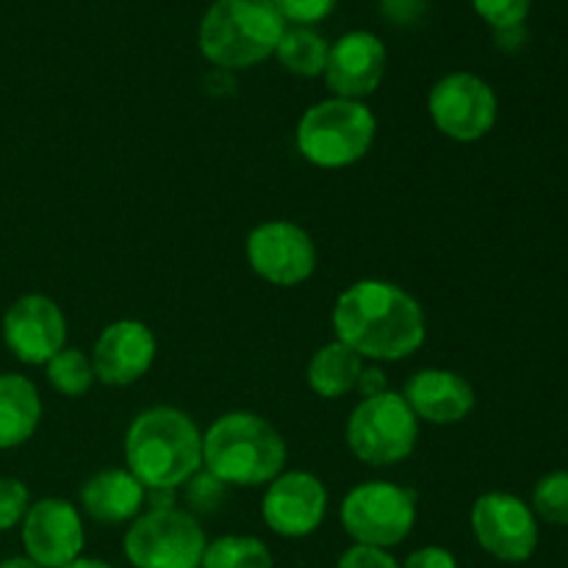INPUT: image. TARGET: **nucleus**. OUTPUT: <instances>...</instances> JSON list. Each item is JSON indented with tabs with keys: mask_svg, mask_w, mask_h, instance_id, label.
<instances>
[{
	"mask_svg": "<svg viewBox=\"0 0 568 568\" xmlns=\"http://www.w3.org/2000/svg\"><path fill=\"white\" fill-rule=\"evenodd\" d=\"M3 344L20 364L44 366L67 347V316L48 294H22L3 314Z\"/></svg>",
	"mask_w": 568,
	"mask_h": 568,
	"instance_id": "obj_12",
	"label": "nucleus"
},
{
	"mask_svg": "<svg viewBox=\"0 0 568 568\" xmlns=\"http://www.w3.org/2000/svg\"><path fill=\"white\" fill-rule=\"evenodd\" d=\"M197 568H203V566H197Z\"/></svg>",
	"mask_w": 568,
	"mask_h": 568,
	"instance_id": "obj_35",
	"label": "nucleus"
},
{
	"mask_svg": "<svg viewBox=\"0 0 568 568\" xmlns=\"http://www.w3.org/2000/svg\"><path fill=\"white\" fill-rule=\"evenodd\" d=\"M244 253H247L250 270L272 286H303L316 272V244L297 222H261L250 231Z\"/></svg>",
	"mask_w": 568,
	"mask_h": 568,
	"instance_id": "obj_11",
	"label": "nucleus"
},
{
	"mask_svg": "<svg viewBox=\"0 0 568 568\" xmlns=\"http://www.w3.org/2000/svg\"><path fill=\"white\" fill-rule=\"evenodd\" d=\"M427 114L442 136L471 144L494 131L499 100L491 83L475 72H449L433 83L427 94Z\"/></svg>",
	"mask_w": 568,
	"mask_h": 568,
	"instance_id": "obj_9",
	"label": "nucleus"
},
{
	"mask_svg": "<svg viewBox=\"0 0 568 568\" xmlns=\"http://www.w3.org/2000/svg\"><path fill=\"white\" fill-rule=\"evenodd\" d=\"M377 120L364 100L327 98L305 109L297 122V153L320 170H347L366 159Z\"/></svg>",
	"mask_w": 568,
	"mask_h": 568,
	"instance_id": "obj_5",
	"label": "nucleus"
},
{
	"mask_svg": "<svg viewBox=\"0 0 568 568\" xmlns=\"http://www.w3.org/2000/svg\"><path fill=\"white\" fill-rule=\"evenodd\" d=\"M203 568H272V552L261 538L220 536L205 544Z\"/></svg>",
	"mask_w": 568,
	"mask_h": 568,
	"instance_id": "obj_22",
	"label": "nucleus"
},
{
	"mask_svg": "<svg viewBox=\"0 0 568 568\" xmlns=\"http://www.w3.org/2000/svg\"><path fill=\"white\" fill-rule=\"evenodd\" d=\"M288 447L275 425L253 410L222 414L203 433V471L222 486H270L286 471Z\"/></svg>",
	"mask_w": 568,
	"mask_h": 568,
	"instance_id": "obj_3",
	"label": "nucleus"
},
{
	"mask_svg": "<svg viewBox=\"0 0 568 568\" xmlns=\"http://www.w3.org/2000/svg\"><path fill=\"white\" fill-rule=\"evenodd\" d=\"M261 516L275 536L305 538L322 527L327 516V488L316 475L303 469L281 471L266 486Z\"/></svg>",
	"mask_w": 568,
	"mask_h": 568,
	"instance_id": "obj_14",
	"label": "nucleus"
},
{
	"mask_svg": "<svg viewBox=\"0 0 568 568\" xmlns=\"http://www.w3.org/2000/svg\"><path fill=\"white\" fill-rule=\"evenodd\" d=\"M336 568H399L397 560L386 552V549L375 547H349L347 552L338 558Z\"/></svg>",
	"mask_w": 568,
	"mask_h": 568,
	"instance_id": "obj_29",
	"label": "nucleus"
},
{
	"mask_svg": "<svg viewBox=\"0 0 568 568\" xmlns=\"http://www.w3.org/2000/svg\"><path fill=\"white\" fill-rule=\"evenodd\" d=\"M286 20L272 0H214L200 22L197 42L220 70H247L275 55Z\"/></svg>",
	"mask_w": 568,
	"mask_h": 568,
	"instance_id": "obj_4",
	"label": "nucleus"
},
{
	"mask_svg": "<svg viewBox=\"0 0 568 568\" xmlns=\"http://www.w3.org/2000/svg\"><path fill=\"white\" fill-rule=\"evenodd\" d=\"M355 392L361 394V399L381 397V394L392 392V388H388L386 372H383L381 366H364V372H361L358 386H355Z\"/></svg>",
	"mask_w": 568,
	"mask_h": 568,
	"instance_id": "obj_32",
	"label": "nucleus"
},
{
	"mask_svg": "<svg viewBox=\"0 0 568 568\" xmlns=\"http://www.w3.org/2000/svg\"><path fill=\"white\" fill-rule=\"evenodd\" d=\"M403 397L416 419L438 427L460 425L469 419L477 405L475 386L460 372L438 369V366L414 372L405 383Z\"/></svg>",
	"mask_w": 568,
	"mask_h": 568,
	"instance_id": "obj_17",
	"label": "nucleus"
},
{
	"mask_svg": "<svg viewBox=\"0 0 568 568\" xmlns=\"http://www.w3.org/2000/svg\"><path fill=\"white\" fill-rule=\"evenodd\" d=\"M28 508H31V494L26 483L17 477H0V532L22 525Z\"/></svg>",
	"mask_w": 568,
	"mask_h": 568,
	"instance_id": "obj_25",
	"label": "nucleus"
},
{
	"mask_svg": "<svg viewBox=\"0 0 568 568\" xmlns=\"http://www.w3.org/2000/svg\"><path fill=\"white\" fill-rule=\"evenodd\" d=\"M344 532L358 547L392 549L410 536L416 525V494L388 480L355 486L338 508Z\"/></svg>",
	"mask_w": 568,
	"mask_h": 568,
	"instance_id": "obj_8",
	"label": "nucleus"
},
{
	"mask_svg": "<svg viewBox=\"0 0 568 568\" xmlns=\"http://www.w3.org/2000/svg\"><path fill=\"white\" fill-rule=\"evenodd\" d=\"M205 544L209 541L194 514L172 505L139 514L122 538L133 568H197L203 564Z\"/></svg>",
	"mask_w": 568,
	"mask_h": 568,
	"instance_id": "obj_7",
	"label": "nucleus"
},
{
	"mask_svg": "<svg viewBox=\"0 0 568 568\" xmlns=\"http://www.w3.org/2000/svg\"><path fill=\"white\" fill-rule=\"evenodd\" d=\"M42 422V397L31 377L0 375V449H17L31 442Z\"/></svg>",
	"mask_w": 568,
	"mask_h": 568,
	"instance_id": "obj_19",
	"label": "nucleus"
},
{
	"mask_svg": "<svg viewBox=\"0 0 568 568\" xmlns=\"http://www.w3.org/2000/svg\"><path fill=\"white\" fill-rule=\"evenodd\" d=\"M64 568H114V566L103 564V560H94V558H78L75 564H70V566H64Z\"/></svg>",
	"mask_w": 568,
	"mask_h": 568,
	"instance_id": "obj_34",
	"label": "nucleus"
},
{
	"mask_svg": "<svg viewBox=\"0 0 568 568\" xmlns=\"http://www.w3.org/2000/svg\"><path fill=\"white\" fill-rule=\"evenodd\" d=\"M327 53H331V44L311 26L286 28L275 48V55L281 59V64L288 72L303 78L322 75L327 64Z\"/></svg>",
	"mask_w": 568,
	"mask_h": 568,
	"instance_id": "obj_21",
	"label": "nucleus"
},
{
	"mask_svg": "<svg viewBox=\"0 0 568 568\" xmlns=\"http://www.w3.org/2000/svg\"><path fill=\"white\" fill-rule=\"evenodd\" d=\"M386 44L369 31H349L331 44L325 81L333 98L364 100L381 87L386 75Z\"/></svg>",
	"mask_w": 568,
	"mask_h": 568,
	"instance_id": "obj_16",
	"label": "nucleus"
},
{
	"mask_svg": "<svg viewBox=\"0 0 568 568\" xmlns=\"http://www.w3.org/2000/svg\"><path fill=\"white\" fill-rule=\"evenodd\" d=\"M364 366V358L358 353H353L347 344L333 338L331 344H322L311 355L305 377H308L311 392L320 394L322 399H342L349 392H355Z\"/></svg>",
	"mask_w": 568,
	"mask_h": 568,
	"instance_id": "obj_20",
	"label": "nucleus"
},
{
	"mask_svg": "<svg viewBox=\"0 0 568 568\" xmlns=\"http://www.w3.org/2000/svg\"><path fill=\"white\" fill-rule=\"evenodd\" d=\"M125 469L150 494L175 491L203 469V430L172 405L142 410L125 433Z\"/></svg>",
	"mask_w": 568,
	"mask_h": 568,
	"instance_id": "obj_2",
	"label": "nucleus"
},
{
	"mask_svg": "<svg viewBox=\"0 0 568 568\" xmlns=\"http://www.w3.org/2000/svg\"><path fill=\"white\" fill-rule=\"evenodd\" d=\"M471 532L483 552L503 564H525L538 549V519L530 505L508 491H488L471 505Z\"/></svg>",
	"mask_w": 568,
	"mask_h": 568,
	"instance_id": "obj_10",
	"label": "nucleus"
},
{
	"mask_svg": "<svg viewBox=\"0 0 568 568\" xmlns=\"http://www.w3.org/2000/svg\"><path fill=\"white\" fill-rule=\"evenodd\" d=\"M419 442V419L403 394L386 392L361 399L347 419V447L361 464L386 466L410 458Z\"/></svg>",
	"mask_w": 568,
	"mask_h": 568,
	"instance_id": "obj_6",
	"label": "nucleus"
},
{
	"mask_svg": "<svg viewBox=\"0 0 568 568\" xmlns=\"http://www.w3.org/2000/svg\"><path fill=\"white\" fill-rule=\"evenodd\" d=\"M155 353H159V342L144 322L116 320L100 331L89 358H92L98 383L125 388L153 369Z\"/></svg>",
	"mask_w": 568,
	"mask_h": 568,
	"instance_id": "obj_15",
	"label": "nucleus"
},
{
	"mask_svg": "<svg viewBox=\"0 0 568 568\" xmlns=\"http://www.w3.org/2000/svg\"><path fill=\"white\" fill-rule=\"evenodd\" d=\"M333 333L364 361L394 364L422 349L427 316L419 300L388 281L353 283L333 305Z\"/></svg>",
	"mask_w": 568,
	"mask_h": 568,
	"instance_id": "obj_1",
	"label": "nucleus"
},
{
	"mask_svg": "<svg viewBox=\"0 0 568 568\" xmlns=\"http://www.w3.org/2000/svg\"><path fill=\"white\" fill-rule=\"evenodd\" d=\"M381 9L392 22L408 26V22H416L425 14L427 0H381Z\"/></svg>",
	"mask_w": 568,
	"mask_h": 568,
	"instance_id": "obj_31",
	"label": "nucleus"
},
{
	"mask_svg": "<svg viewBox=\"0 0 568 568\" xmlns=\"http://www.w3.org/2000/svg\"><path fill=\"white\" fill-rule=\"evenodd\" d=\"M399 568H458V560L444 547H422L408 555V560Z\"/></svg>",
	"mask_w": 568,
	"mask_h": 568,
	"instance_id": "obj_30",
	"label": "nucleus"
},
{
	"mask_svg": "<svg viewBox=\"0 0 568 568\" xmlns=\"http://www.w3.org/2000/svg\"><path fill=\"white\" fill-rule=\"evenodd\" d=\"M222 497H225V486H222L220 480H214L209 471L200 469L197 475L186 483V499L192 508L211 510L222 503Z\"/></svg>",
	"mask_w": 568,
	"mask_h": 568,
	"instance_id": "obj_28",
	"label": "nucleus"
},
{
	"mask_svg": "<svg viewBox=\"0 0 568 568\" xmlns=\"http://www.w3.org/2000/svg\"><path fill=\"white\" fill-rule=\"evenodd\" d=\"M144 499L148 488L131 471L103 469L83 480L78 491V510H83L98 525H125L142 514Z\"/></svg>",
	"mask_w": 568,
	"mask_h": 568,
	"instance_id": "obj_18",
	"label": "nucleus"
},
{
	"mask_svg": "<svg viewBox=\"0 0 568 568\" xmlns=\"http://www.w3.org/2000/svg\"><path fill=\"white\" fill-rule=\"evenodd\" d=\"M530 508L536 519L568 527V471H549L532 488Z\"/></svg>",
	"mask_w": 568,
	"mask_h": 568,
	"instance_id": "obj_24",
	"label": "nucleus"
},
{
	"mask_svg": "<svg viewBox=\"0 0 568 568\" xmlns=\"http://www.w3.org/2000/svg\"><path fill=\"white\" fill-rule=\"evenodd\" d=\"M48 383L61 397H83L98 383L92 369V358L78 347H64L59 355L44 364Z\"/></svg>",
	"mask_w": 568,
	"mask_h": 568,
	"instance_id": "obj_23",
	"label": "nucleus"
},
{
	"mask_svg": "<svg viewBox=\"0 0 568 568\" xmlns=\"http://www.w3.org/2000/svg\"><path fill=\"white\" fill-rule=\"evenodd\" d=\"M275 9L281 11L283 20H292L294 26H311L320 22L336 9L338 0H272Z\"/></svg>",
	"mask_w": 568,
	"mask_h": 568,
	"instance_id": "obj_27",
	"label": "nucleus"
},
{
	"mask_svg": "<svg viewBox=\"0 0 568 568\" xmlns=\"http://www.w3.org/2000/svg\"><path fill=\"white\" fill-rule=\"evenodd\" d=\"M0 568H42V566L33 564L31 558H6L0 560Z\"/></svg>",
	"mask_w": 568,
	"mask_h": 568,
	"instance_id": "obj_33",
	"label": "nucleus"
},
{
	"mask_svg": "<svg viewBox=\"0 0 568 568\" xmlns=\"http://www.w3.org/2000/svg\"><path fill=\"white\" fill-rule=\"evenodd\" d=\"M26 558L42 568H64L75 564L83 552V519L78 505L59 497L31 503L20 525Z\"/></svg>",
	"mask_w": 568,
	"mask_h": 568,
	"instance_id": "obj_13",
	"label": "nucleus"
},
{
	"mask_svg": "<svg viewBox=\"0 0 568 568\" xmlns=\"http://www.w3.org/2000/svg\"><path fill=\"white\" fill-rule=\"evenodd\" d=\"M471 3L488 26L503 31V28H516L525 22L532 0H471Z\"/></svg>",
	"mask_w": 568,
	"mask_h": 568,
	"instance_id": "obj_26",
	"label": "nucleus"
}]
</instances>
